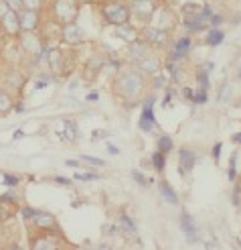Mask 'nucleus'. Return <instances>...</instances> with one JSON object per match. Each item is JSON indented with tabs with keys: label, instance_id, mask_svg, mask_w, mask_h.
<instances>
[{
	"label": "nucleus",
	"instance_id": "1",
	"mask_svg": "<svg viewBox=\"0 0 241 250\" xmlns=\"http://www.w3.org/2000/svg\"><path fill=\"white\" fill-rule=\"evenodd\" d=\"M116 87H118V92L124 98H136L138 94L142 92L144 82H142V76L138 71H126L118 78Z\"/></svg>",
	"mask_w": 241,
	"mask_h": 250
},
{
	"label": "nucleus",
	"instance_id": "2",
	"mask_svg": "<svg viewBox=\"0 0 241 250\" xmlns=\"http://www.w3.org/2000/svg\"><path fill=\"white\" fill-rule=\"evenodd\" d=\"M104 17L110 24H116V27H122V24H128V19H130V10L126 4H120V2H111V4H106L104 6Z\"/></svg>",
	"mask_w": 241,
	"mask_h": 250
},
{
	"label": "nucleus",
	"instance_id": "3",
	"mask_svg": "<svg viewBox=\"0 0 241 250\" xmlns=\"http://www.w3.org/2000/svg\"><path fill=\"white\" fill-rule=\"evenodd\" d=\"M55 15L63 22H73L75 15H77V4H75V0H57Z\"/></svg>",
	"mask_w": 241,
	"mask_h": 250
},
{
	"label": "nucleus",
	"instance_id": "4",
	"mask_svg": "<svg viewBox=\"0 0 241 250\" xmlns=\"http://www.w3.org/2000/svg\"><path fill=\"white\" fill-rule=\"evenodd\" d=\"M19 22L20 29L24 31H35L39 27V10H31V8H22L19 12Z\"/></svg>",
	"mask_w": 241,
	"mask_h": 250
},
{
	"label": "nucleus",
	"instance_id": "5",
	"mask_svg": "<svg viewBox=\"0 0 241 250\" xmlns=\"http://www.w3.org/2000/svg\"><path fill=\"white\" fill-rule=\"evenodd\" d=\"M2 21V27H4V31L8 33V35H17L19 31H20V22H19V12H15V10H8L6 15L0 19Z\"/></svg>",
	"mask_w": 241,
	"mask_h": 250
},
{
	"label": "nucleus",
	"instance_id": "6",
	"mask_svg": "<svg viewBox=\"0 0 241 250\" xmlns=\"http://www.w3.org/2000/svg\"><path fill=\"white\" fill-rule=\"evenodd\" d=\"M63 39L67 43H81L83 41V31L75 22H67L63 27Z\"/></svg>",
	"mask_w": 241,
	"mask_h": 250
},
{
	"label": "nucleus",
	"instance_id": "7",
	"mask_svg": "<svg viewBox=\"0 0 241 250\" xmlns=\"http://www.w3.org/2000/svg\"><path fill=\"white\" fill-rule=\"evenodd\" d=\"M154 126H156V120H154V112H152V100H148L144 110H142V116H140V128L152 130Z\"/></svg>",
	"mask_w": 241,
	"mask_h": 250
},
{
	"label": "nucleus",
	"instance_id": "8",
	"mask_svg": "<svg viewBox=\"0 0 241 250\" xmlns=\"http://www.w3.org/2000/svg\"><path fill=\"white\" fill-rule=\"evenodd\" d=\"M134 10H136V15L140 17V19H150L152 15H154V6H152L150 0H136L134 2Z\"/></svg>",
	"mask_w": 241,
	"mask_h": 250
},
{
	"label": "nucleus",
	"instance_id": "9",
	"mask_svg": "<svg viewBox=\"0 0 241 250\" xmlns=\"http://www.w3.org/2000/svg\"><path fill=\"white\" fill-rule=\"evenodd\" d=\"M167 31H162V29H146L144 31V39H146V43H164V41H167Z\"/></svg>",
	"mask_w": 241,
	"mask_h": 250
},
{
	"label": "nucleus",
	"instance_id": "10",
	"mask_svg": "<svg viewBox=\"0 0 241 250\" xmlns=\"http://www.w3.org/2000/svg\"><path fill=\"white\" fill-rule=\"evenodd\" d=\"M181 226H183V232H185L186 236H191V240H188V242H197V238H195V234H197V226H195L193 218L188 216V214H183Z\"/></svg>",
	"mask_w": 241,
	"mask_h": 250
},
{
	"label": "nucleus",
	"instance_id": "11",
	"mask_svg": "<svg viewBox=\"0 0 241 250\" xmlns=\"http://www.w3.org/2000/svg\"><path fill=\"white\" fill-rule=\"evenodd\" d=\"M35 224L39 228H43V230H53L57 224H55V218L51 216V214H35Z\"/></svg>",
	"mask_w": 241,
	"mask_h": 250
},
{
	"label": "nucleus",
	"instance_id": "12",
	"mask_svg": "<svg viewBox=\"0 0 241 250\" xmlns=\"http://www.w3.org/2000/svg\"><path fill=\"white\" fill-rule=\"evenodd\" d=\"M138 69L144 71V73H156L158 61L154 57H140V61H138Z\"/></svg>",
	"mask_w": 241,
	"mask_h": 250
},
{
	"label": "nucleus",
	"instance_id": "13",
	"mask_svg": "<svg viewBox=\"0 0 241 250\" xmlns=\"http://www.w3.org/2000/svg\"><path fill=\"white\" fill-rule=\"evenodd\" d=\"M195 167V153L193 151H186V148H183L181 151V171H191Z\"/></svg>",
	"mask_w": 241,
	"mask_h": 250
},
{
	"label": "nucleus",
	"instance_id": "14",
	"mask_svg": "<svg viewBox=\"0 0 241 250\" xmlns=\"http://www.w3.org/2000/svg\"><path fill=\"white\" fill-rule=\"evenodd\" d=\"M188 49H191V39L188 37H183V39H179L176 41V45H174V53H172V59H181Z\"/></svg>",
	"mask_w": 241,
	"mask_h": 250
},
{
	"label": "nucleus",
	"instance_id": "15",
	"mask_svg": "<svg viewBox=\"0 0 241 250\" xmlns=\"http://www.w3.org/2000/svg\"><path fill=\"white\" fill-rule=\"evenodd\" d=\"M158 189H160V193H162V197L167 199L168 204H179V197H176V193L170 189V185L167 183V181H162V183H158Z\"/></svg>",
	"mask_w": 241,
	"mask_h": 250
},
{
	"label": "nucleus",
	"instance_id": "16",
	"mask_svg": "<svg viewBox=\"0 0 241 250\" xmlns=\"http://www.w3.org/2000/svg\"><path fill=\"white\" fill-rule=\"evenodd\" d=\"M118 35H120V37H124V39L128 41V43H132V41H136V39H138V33H136L134 29H130L128 24H122V27H118Z\"/></svg>",
	"mask_w": 241,
	"mask_h": 250
},
{
	"label": "nucleus",
	"instance_id": "17",
	"mask_svg": "<svg viewBox=\"0 0 241 250\" xmlns=\"http://www.w3.org/2000/svg\"><path fill=\"white\" fill-rule=\"evenodd\" d=\"M49 63H51V67H53V71H61V69H63L61 53H59V51H51V53H49Z\"/></svg>",
	"mask_w": 241,
	"mask_h": 250
},
{
	"label": "nucleus",
	"instance_id": "18",
	"mask_svg": "<svg viewBox=\"0 0 241 250\" xmlns=\"http://www.w3.org/2000/svg\"><path fill=\"white\" fill-rule=\"evenodd\" d=\"M170 148H172L170 136H160V139H158V151L167 155V153H170Z\"/></svg>",
	"mask_w": 241,
	"mask_h": 250
},
{
	"label": "nucleus",
	"instance_id": "19",
	"mask_svg": "<svg viewBox=\"0 0 241 250\" xmlns=\"http://www.w3.org/2000/svg\"><path fill=\"white\" fill-rule=\"evenodd\" d=\"M12 108V100L8 94H0V114H6V112Z\"/></svg>",
	"mask_w": 241,
	"mask_h": 250
},
{
	"label": "nucleus",
	"instance_id": "20",
	"mask_svg": "<svg viewBox=\"0 0 241 250\" xmlns=\"http://www.w3.org/2000/svg\"><path fill=\"white\" fill-rule=\"evenodd\" d=\"M223 37H225V35H223L221 31L215 29L213 33H209V37H207V43H209V45H221V43H223Z\"/></svg>",
	"mask_w": 241,
	"mask_h": 250
},
{
	"label": "nucleus",
	"instance_id": "21",
	"mask_svg": "<svg viewBox=\"0 0 241 250\" xmlns=\"http://www.w3.org/2000/svg\"><path fill=\"white\" fill-rule=\"evenodd\" d=\"M152 163H154V167H156V171H164V153H154L152 155Z\"/></svg>",
	"mask_w": 241,
	"mask_h": 250
},
{
	"label": "nucleus",
	"instance_id": "22",
	"mask_svg": "<svg viewBox=\"0 0 241 250\" xmlns=\"http://www.w3.org/2000/svg\"><path fill=\"white\" fill-rule=\"evenodd\" d=\"M120 224H122V226L126 228V230H128L130 234H134L136 232V226H134V222L128 218V216H120Z\"/></svg>",
	"mask_w": 241,
	"mask_h": 250
},
{
	"label": "nucleus",
	"instance_id": "23",
	"mask_svg": "<svg viewBox=\"0 0 241 250\" xmlns=\"http://www.w3.org/2000/svg\"><path fill=\"white\" fill-rule=\"evenodd\" d=\"M22 6L31 8V10H39L41 8V0H22Z\"/></svg>",
	"mask_w": 241,
	"mask_h": 250
},
{
	"label": "nucleus",
	"instance_id": "24",
	"mask_svg": "<svg viewBox=\"0 0 241 250\" xmlns=\"http://www.w3.org/2000/svg\"><path fill=\"white\" fill-rule=\"evenodd\" d=\"M81 161H85V163H90V165H97V167L106 165L101 159H95V157H90V155H83V157H81Z\"/></svg>",
	"mask_w": 241,
	"mask_h": 250
},
{
	"label": "nucleus",
	"instance_id": "25",
	"mask_svg": "<svg viewBox=\"0 0 241 250\" xmlns=\"http://www.w3.org/2000/svg\"><path fill=\"white\" fill-rule=\"evenodd\" d=\"M199 90H201V87H199ZM193 102L195 104H205L207 102V90H201L197 96H193Z\"/></svg>",
	"mask_w": 241,
	"mask_h": 250
},
{
	"label": "nucleus",
	"instance_id": "26",
	"mask_svg": "<svg viewBox=\"0 0 241 250\" xmlns=\"http://www.w3.org/2000/svg\"><path fill=\"white\" fill-rule=\"evenodd\" d=\"M22 45H24V49H27V51H33L35 45L39 47L41 43H39V41H35V37H27V41H22Z\"/></svg>",
	"mask_w": 241,
	"mask_h": 250
},
{
	"label": "nucleus",
	"instance_id": "27",
	"mask_svg": "<svg viewBox=\"0 0 241 250\" xmlns=\"http://www.w3.org/2000/svg\"><path fill=\"white\" fill-rule=\"evenodd\" d=\"M6 4L10 6V10H15V12H20L24 6H22V0H6Z\"/></svg>",
	"mask_w": 241,
	"mask_h": 250
},
{
	"label": "nucleus",
	"instance_id": "28",
	"mask_svg": "<svg viewBox=\"0 0 241 250\" xmlns=\"http://www.w3.org/2000/svg\"><path fill=\"white\" fill-rule=\"evenodd\" d=\"M199 83H201V90H209V78H207V71L199 73Z\"/></svg>",
	"mask_w": 241,
	"mask_h": 250
},
{
	"label": "nucleus",
	"instance_id": "29",
	"mask_svg": "<svg viewBox=\"0 0 241 250\" xmlns=\"http://www.w3.org/2000/svg\"><path fill=\"white\" fill-rule=\"evenodd\" d=\"M75 179H79V181H95V179H99V175L85 173V175H75Z\"/></svg>",
	"mask_w": 241,
	"mask_h": 250
},
{
	"label": "nucleus",
	"instance_id": "30",
	"mask_svg": "<svg viewBox=\"0 0 241 250\" xmlns=\"http://www.w3.org/2000/svg\"><path fill=\"white\" fill-rule=\"evenodd\" d=\"M132 177H134L138 183H140V185H148V179L144 177V175H142L140 171H132Z\"/></svg>",
	"mask_w": 241,
	"mask_h": 250
},
{
	"label": "nucleus",
	"instance_id": "31",
	"mask_svg": "<svg viewBox=\"0 0 241 250\" xmlns=\"http://www.w3.org/2000/svg\"><path fill=\"white\" fill-rule=\"evenodd\" d=\"M4 183H6L8 187H15V185L19 183V179L15 177V175H6V173H4Z\"/></svg>",
	"mask_w": 241,
	"mask_h": 250
},
{
	"label": "nucleus",
	"instance_id": "32",
	"mask_svg": "<svg viewBox=\"0 0 241 250\" xmlns=\"http://www.w3.org/2000/svg\"><path fill=\"white\" fill-rule=\"evenodd\" d=\"M235 163H237V155L231 157V165H229V179H235Z\"/></svg>",
	"mask_w": 241,
	"mask_h": 250
},
{
	"label": "nucleus",
	"instance_id": "33",
	"mask_svg": "<svg viewBox=\"0 0 241 250\" xmlns=\"http://www.w3.org/2000/svg\"><path fill=\"white\" fill-rule=\"evenodd\" d=\"M43 246H47V248H53L55 244H53V242H49L47 238H43V240H39V242H35V244H33V248H43Z\"/></svg>",
	"mask_w": 241,
	"mask_h": 250
},
{
	"label": "nucleus",
	"instance_id": "34",
	"mask_svg": "<svg viewBox=\"0 0 241 250\" xmlns=\"http://www.w3.org/2000/svg\"><path fill=\"white\" fill-rule=\"evenodd\" d=\"M8 10H10V6L6 4V0H0V19H2Z\"/></svg>",
	"mask_w": 241,
	"mask_h": 250
},
{
	"label": "nucleus",
	"instance_id": "35",
	"mask_svg": "<svg viewBox=\"0 0 241 250\" xmlns=\"http://www.w3.org/2000/svg\"><path fill=\"white\" fill-rule=\"evenodd\" d=\"M213 157H215V159H221V143H219V145H215V148H213Z\"/></svg>",
	"mask_w": 241,
	"mask_h": 250
},
{
	"label": "nucleus",
	"instance_id": "36",
	"mask_svg": "<svg viewBox=\"0 0 241 250\" xmlns=\"http://www.w3.org/2000/svg\"><path fill=\"white\" fill-rule=\"evenodd\" d=\"M221 22H223V17H211V24H213V27H219Z\"/></svg>",
	"mask_w": 241,
	"mask_h": 250
},
{
	"label": "nucleus",
	"instance_id": "37",
	"mask_svg": "<svg viewBox=\"0 0 241 250\" xmlns=\"http://www.w3.org/2000/svg\"><path fill=\"white\" fill-rule=\"evenodd\" d=\"M65 165H67V167H77V161H71V159H69V161H65Z\"/></svg>",
	"mask_w": 241,
	"mask_h": 250
},
{
	"label": "nucleus",
	"instance_id": "38",
	"mask_svg": "<svg viewBox=\"0 0 241 250\" xmlns=\"http://www.w3.org/2000/svg\"><path fill=\"white\" fill-rule=\"evenodd\" d=\"M108 148H110V153H111V155H118V148L113 146V145H108Z\"/></svg>",
	"mask_w": 241,
	"mask_h": 250
},
{
	"label": "nucleus",
	"instance_id": "39",
	"mask_svg": "<svg viewBox=\"0 0 241 250\" xmlns=\"http://www.w3.org/2000/svg\"><path fill=\"white\" fill-rule=\"evenodd\" d=\"M233 143H241V132H237V134H233V139H231Z\"/></svg>",
	"mask_w": 241,
	"mask_h": 250
},
{
	"label": "nucleus",
	"instance_id": "40",
	"mask_svg": "<svg viewBox=\"0 0 241 250\" xmlns=\"http://www.w3.org/2000/svg\"><path fill=\"white\" fill-rule=\"evenodd\" d=\"M57 183H63V185H67V183H69V179H65V177H57Z\"/></svg>",
	"mask_w": 241,
	"mask_h": 250
},
{
	"label": "nucleus",
	"instance_id": "41",
	"mask_svg": "<svg viewBox=\"0 0 241 250\" xmlns=\"http://www.w3.org/2000/svg\"><path fill=\"white\" fill-rule=\"evenodd\" d=\"M185 96H186V98H193V92L188 90V87H185Z\"/></svg>",
	"mask_w": 241,
	"mask_h": 250
},
{
	"label": "nucleus",
	"instance_id": "42",
	"mask_svg": "<svg viewBox=\"0 0 241 250\" xmlns=\"http://www.w3.org/2000/svg\"><path fill=\"white\" fill-rule=\"evenodd\" d=\"M237 80H241V67H239V73H237Z\"/></svg>",
	"mask_w": 241,
	"mask_h": 250
}]
</instances>
